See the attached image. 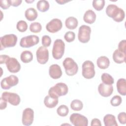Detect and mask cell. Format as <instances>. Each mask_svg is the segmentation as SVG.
Segmentation results:
<instances>
[{"label":"cell","mask_w":126,"mask_h":126,"mask_svg":"<svg viewBox=\"0 0 126 126\" xmlns=\"http://www.w3.org/2000/svg\"><path fill=\"white\" fill-rule=\"evenodd\" d=\"M106 13L108 17L117 22L123 21L125 17L124 10L115 4H109L106 8Z\"/></svg>","instance_id":"1"},{"label":"cell","mask_w":126,"mask_h":126,"mask_svg":"<svg viewBox=\"0 0 126 126\" xmlns=\"http://www.w3.org/2000/svg\"><path fill=\"white\" fill-rule=\"evenodd\" d=\"M68 92V88L66 84L60 82L51 87L48 91V94L54 97H59L66 95Z\"/></svg>","instance_id":"2"},{"label":"cell","mask_w":126,"mask_h":126,"mask_svg":"<svg viewBox=\"0 0 126 126\" xmlns=\"http://www.w3.org/2000/svg\"><path fill=\"white\" fill-rule=\"evenodd\" d=\"M66 74L68 76L75 75L78 70V66L77 63L71 58H66L63 62Z\"/></svg>","instance_id":"3"},{"label":"cell","mask_w":126,"mask_h":126,"mask_svg":"<svg viewBox=\"0 0 126 126\" xmlns=\"http://www.w3.org/2000/svg\"><path fill=\"white\" fill-rule=\"evenodd\" d=\"M18 40L17 36L14 34H5L0 37V50L12 47L16 45Z\"/></svg>","instance_id":"4"},{"label":"cell","mask_w":126,"mask_h":126,"mask_svg":"<svg viewBox=\"0 0 126 126\" xmlns=\"http://www.w3.org/2000/svg\"><path fill=\"white\" fill-rule=\"evenodd\" d=\"M65 44L61 39H57L54 42L52 49V56L56 60L61 59L64 54Z\"/></svg>","instance_id":"5"},{"label":"cell","mask_w":126,"mask_h":126,"mask_svg":"<svg viewBox=\"0 0 126 126\" xmlns=\"http://www.w3.org/2000/svg\"><path fill=\"white\" fill-rule=\"evenodd\" d=\"M95 74L94 63L89 60L85 61L82 65V74L87 79L93 78Z\"/></svg>","instance_id":"6"},{"label":"cell","mask_w":126,"mask_h":126,"mask_svg":"<svg viewBox=\"0 0 126 126\" xmlns=\"http://www.w3.org/2000/svg\"><path fill=\"white\" fill-rule=\"evenodd\" d=\"M91 33V28L87 25H83L79 27L78 33V38L80 42L86 43L89 41Z\"/></svg>","instance_id":"7"},{"label":"cell","mask_w":126,"mask_h":126,"mask_svg":"<svg viewBox=\"0 0 126 126\" xmlns=\"http://www.w3.org/2000/svg\"><path fill=\"white\" fill-rule=\"evenodd\" d=\"M39 37L35 35H29L22 37L20 41V45L23 48H30L37 44Z\"/></svg>","instance_id":"8"},{"label":"cell","mask_w":126,"mask_h":126,"mask_svg":"<svg viewBox=\"0 0 126 126\" xmlns=\"http://www.w3.org/2000/svg\"><path fill=\"white\" fill-rule=\"evenodd\" d=\"M69 120L75 126H87L88 125V120L87 117L79 113H74L71 114Z\"/></svg>","instance_id":"9"},{"label":"cell","mask_w":126,"mask_h":126,"mask_svg":"<svg viewBox=\"0 0 126 126\" xmlns=\"http://www.w3.org/2000/svg\"><path fill=\"white\" fill-rule=\"evenodd\" d=\"M19 79L18 77L14 75H10L1 80L0 82L1 88L4 90H8L17 85Z\"/></svg>","instance_id":"10"},{"label":"cell","mask_w":126,"mask_h":126,"mask_svg":"<svg viewBox=\"0 0 126 126\" xmlns=\"http://www.w3.org/2000/svg\"><path fill=\"white\" fill-rule=\"evenodd\" d=\"M36 59L38 63L41 64H45L49 60L48 50L44 46H40L36 52Z\"/></svg>","instance_id":"11"},{"label":"cell","mask_w":126,"mask_h":126,"mask_svg":"<svg viewBox=\"0 0 126 126\" xmlns=\"http://www.w3.org/2000/svg\"><path fill=\"white\" fill-rule=\"evenodd\" d=\"M7 69L11 73H17L21 69V64L18 60L13 57H9L5 63Z\"/></svg>","instance_id":"12"},{"label":"cell","mask_w":126,"mask_h":126,"mask_svg":"<svg viewBox=\"0 0 126 126\" xmlns=\"http://www.w3.org/2000/svg\"><path fill=\"white\" fill-rule=\"evenodd\" d=\"M1 97L14 106H17L20 103V97L16 93L4 92L2 93Z\"/></svg>","instance_id":"13"},{"label":"cell","mask_w":126,"mask_h":126,"mask_svg":"<svg viewBox=\"0 0 126 126\" xmlns=\"http://www.w3.org/2000/svg\"><path fill=\"white\" fill-rule=\"evenodd\" d=\"M34 120V111L31 108H26L22 114V122L23 125L29 126L31 125Z\"/></svg>","instance_id":"14"},{"label":"cell","mask_w":126,"mask_h":126,"mask_svg":"<svg viewBox=\"0 0 126 126\" xmlns=\"http://www.w3.org/2000/svg\"><path fill=\"white\" fill-rule=\"evenodd\" d=\"M63 27L62 21L58 18H54L46 25V30L51 33H55L61 30Z\"/></svg>","instance_id":"15"},{"label":"cell","mask_w":126,"mask_h":126,"mask_svg":"<svg viewBox=\"0 0 126 126\" xmlns=\"http://www.w3.org/2000/svg\"><path fill=\"white\" fill-rule=\"evenodd\" d=\"M98 91L100 95L103 97H108L113 93V87L112 85L100 83L98 87Z\"/></svg>","instance_id":"16"},{"label":"cell","mask_w":126,"mask_h":126,"mask_svg":"<svg viewBox=\"0 0 126 126\" xmlns=\"http://www.w3.org/2000/svg\"><path fill=\"white\" fill-rule=\"evenodd\" d=\"M62 69L58 64H53L50 66L49 68V74L52 79H59L62 76Z\"/></svg>","instance_id":"17"},{"label":"cell","mask_w":126,"mask_h":126,"mask_svg":"<svg viewBox=\"0 0 126 126\" xmlns=\"http://www.w3.org/2000/svg\"><path fill=\"white\" fill-rule=\"evenodd\" d=\"M59 97L52 96L50 95H46L44 99V104L46 107L49 108H54L59 102Z\"/></svg>","instance_id":"18"},{"label":"cell","mask_w":126,"mask_h":126,"mask_svg":"<svg viewBox=\"0 0 126 126\" xmlns=\"http://www.w3.org/2000/svg\"><path fill=\"white\" fill-rule=\"evenodd\" d=\"M126 53L120 51L118 49H116L113 53V60L117 63H122L126 61Z\"/></svg>","instance_id":"19"},{"label":"cell","mask_w":126,"mask_h":126,"mask_svg":"<svg viewBox=\"0 0 126 126\" xmlns=\"http://www.w3.org/2000/svg\"><path fill=\"white\" fill-rule=\"evenodd\" d=\"M96 17L95 13L93 10L89 9L84 13L83 20L85 23L89 24H92L95 22Z\"/></svg>","instance_id":"20"},{"label":"cell","mask_w":126,"mask_h":126,"mask_svg":"<svg viewBox=\"0 0 126 126\" xmlns=\"http://www.w3.org/2000/svg\"><path fill=\"white\" fill-rule=\"evenodd\" d=\"M96 64L99 68L105 69L109 67L110 65V61L106 56H100L97 59Z\"/></svg>","instance_id":"21"},{"label":"cell","mask_w":126,"mask_h":126,"mask_svg":"<svg viewBox=\"0 0 126 126\" xmlns=\"http://www.w3.org/2000/svg\"><path fill=\"white\" fill-rule=\"evenodd\" d=\"M118 92L122 95L126 94V81L125 78L118 79L116 84Z\"/></svg>","instance_id":"22"},{"label":"cell","mask_w":126,"mask_h":126,"mask_svg":"<svg viewBox=\"0 0 126 126\" xmlns=\"http://www.w3.org/2000/svg\"><path fill=\"white\" fill-rule=\"evenodd\" d=\"M25 16L26 18L29 21H33L37 18L38 13L34 8L30 7L25 11Z\"/></svg>","instance_id":"23"},{"label":"cell","mask_w":126,"mask_h":126,"mask_svg":"<svg viewBox=\"0 0 126 126\" xmlns=\"http://www.w3.org/2000/svg\"><path fill=\"white\" fill-rule=\"evenodd\" d=\"M103 122L105 126H117L118 124L116 120L115 116L108 114L104 116Z\"/></svg>","instance_id":"24"},{"label":"cell","mask_w":126,"mask_h":126,"mask_svg":"<svg viewBox=\"0 0 126 126\" xmlns=\"http://www.w3.org/2000/svg\"><path fill=\"white\" fill-rule=\"evenodd\" d=\"M78 22L77 19L73 16H70L66 19L65 21V27L69 30H74L78 26Z\"/></svg>","instance_id":"25"},{"label":"cell","mask_w":126,"mask_h":126,"mask_svg":"<svg viewBox=\"0 0 126 126\" xmlns=\"http://www.w3.org/2000/svg\"><path fill=\"white\" fill-rule=\"evenodd\" d=\"M20 59L24 63H29L32 60L33 54L30 51L25 50L21 53Z\"/></svg>","instance_id":"26"},{"label":"cell","mask_w":126,"mask_h":126,"mask_svg":"<svg viewBox=\"0 0 126 126\" xmlns=\"http://www.w3.org/2000/svg\"><path fill=\"white\" fill-rule=\"evenodd\" d=\"M50 5L47 0H40L37 1L36 4L37 9L40 12H44L48 10L49 9Z\"/></svg>","instance_id":"27"},{"label":"cell","mask_w":126,"mask_h":126,"mask_svg":"<svg viewBox=\"0 0 126 126\" xmlns=\"http://www.w3.org/2000/svg\"><path fill=\"white\" fill-rule=\"evenodd\" d=\"M70 107L74 111H80L83 107V104L80 100L77 99H74L70 103Z\"/></svg>","instance_id":"28"},{"label":"cell","mask_w":126,"mask_h":126,"mask_svg":"<svg viewBox=\"0 0 126 126\" xmlns=\"http://www.w3.org/2000/svg\"><path fill=\"white\" fill-rule=\"evenodd\" d=\"M101 81L103 83L106 85H112L114 83L113 77L107 73H103L101 76Z\"/></svg>","instance_id":"29"},{"label":"cell","mask_w":126,"mask_h":126,"mask_svg":"<svg viewBox=\"0 0 126 126\" xmlns=\"http://www.w3.org/2000/svg\"><path fill=\"white\" fill-rule=\"evenodd\" d=\"M69 112V109L65 105H61L57 109V113L58 115L61 117H65Z\"/></svg>","instance_id":"30"},{"label":"cell","mask_w":126,"mask_h":126,"mask_svg":"<svg viewBox=\"0 0 126 126\" xmlns=\"http://www.w3.org/2000/svg\"><path fill=\"white\" fill-rule=\"evenodd\" d=\"M30 30L33 33L40 32L42 30V26L38 22H33L30 24Z\"/></svg>","instance_id":"31"},{"label":"cell","mask_w":126,"mask_h":126,"mask_svg":"<svg viewBox=\"0 0 126 126\" xmlns=\"http://www.w3.org/2000/svg\"><path fill=\"white\" fill-rule=\"evenodd\" d=\"M93 6L97 11L101 10L105 5L104 0H94L92 3Z\"/></svg>","instance_id":"32"},{"label":"cell","mask_w":126,"mask_h":126,"mask_svg":"<svg viewBox=\"0 0 126 126\" xmlns=\"http://www.w3.org/2000/svg\"><path fill=\"white\" fill-rule=\"evenodd\" d=\"M28 27V24L24 20L19 21L16 25V28L21 32H24L27 31Z\"/></svg>","instance_id":"33"},{"label":"cell","mask_w":126,"mask_h":126,"mask_svg":"<svg viewBox=\"0 0 126 126\" xmlns=\"http://www.w3.org/2000/svg\"><path fill=\"white\" fill-rule=\"evenodd\" d=\"M122 102V97L118 95H116L114 96L110 100V103L111 105L113 106H119Z\"/></svg>","instance_id":"34"},{"label":"cell","mask_w":126,"mask_h":126,"mask_svg":"<svg viewBox=\"0 0 126 126\" xmlns=\"http://www.w3.org/2000/svg\"><path fill=\"white\" fill-rule=\"evenodd\" d=\"M64 38L67 42H72L75 38V34L73 32L68 31L64 34Z\"/></svg>","instance_id":"35"},{"label":"cell","mask_w":126,"mask_h":126,"mask_svg":"<svg viewBox=\"0 0 126 126\" xmlns=\"http://www.w3.org/2000/svg\"><path fill=\"white\" fill-rule=\"evenodd\" d=\"M41 43L43 46L45 47H49L51 43V39L50 37L47 35H44L42 37Z\"/></svg>","instance_id":"36"},{"label":"cell","mask_w":126,"mask_h":126,"mask_svg":"<svg viewBox=\"0 0 126 126\" xmlns=\"http://www.w3.org/2000/svg\"><path fill=\"white\" fill-rule=\"evenodd\" d=\"M118 49L124 53H126V40L125 39L121 40L118 44Z\"/></svg>","instance_id":"37"},{"label":"cell","mask_w":126,"mask_h":126,"mask_svg":"<svg viewBox=\"0 0 126 126\" xmlns=\"http://www.w3.org/2000/svg\"><path fill=\"white\" fill-rule=\"evenodd\" d=\"M118 119L121 124H126V113L125 112H120L118 115Z\"/></svg>","instance_id":"38"},{"label":"cell","mask_w":126,"mask_h":126,"mask_svg":"<svg viewBox=\"0 0 126 126\" xmlns=\"http://www.w3.org/2000/svg\"><path fill=\"white\" fill-rule=\"evenodd\" d=\"M11 5L10 0H1L0 1V6L3 9H7Z\"/></svg>","instance_id":"39"},{"label":"cell","mask_w":126,"mask_h":126,"mask_svg":"<svg viewBox=\"0 0 126 126\" xmlns=\"http://www.w3.org/2000/svg\"><path fill=\"white\" fill-rule=\"evenodd\" d=\"M7 106V101L2 98L0 97V110H3L6 108Z\"/></svg>","instance_id":"40"},{"label":"cell","mask_w":126,"mask_h":126,"mask_svg":"<svg viewBox=\"0 0 126 126\" xmlns=\"http://www.w3.org/2000/svg\"><path fill=\"white\" fill-rule=\"evenodd\" d=\"M91 126H101V124L100 121L96 118H94L92 119L91 123Z\"/></svg>","instance_id":"41"},{"label":"cell","mask_w":126,"mask_h":126,"mask_svg":"<svg viewBox=\"0 0 126 126\" xmlns=\"http://www.w3.org/2000/svg\"><path fill=\"white\" fill-rule=\"evenodd\" d=\"M11 5L14 6V7H17L19 5H20L22 2V0H10Z\"/></svg>","instance_id":"42"},{"label":"cell","mask_w":126,"mask_h":126,"mask_svg":"<svg viewBox=\"0 0 126 126\" xmlns=\"http://www.w3.org/2000/svg\"><path fill=\"white\" fill-rule=\"evenodd\" d=\"M9 57L6 55H1L0 56V63H4Z\"/></svg>","instance_id":"43"},{"label":"cell","mask_w":126,"mask_h":126,"mask_svg":"<svg viewBox=\"0 0 126 126\" xmlns=\"http://www.w3.org/2000/svg\"><path fill=\"white\" fill-rule=\"evenodd\" d=\"M56 1L58 3H59V4H64L65 3L70 1V0H56Z\"/></svg>","instance_id":"44"},{"label":"cell","mask_w":126,"mask_h":126,"mask_svg":"<svg viewBox=\"0 0 126 126\" xmlns=\"http://www.w3.org/2000/svg\"><path fill=\"white\" fill-rule=\"evenodd\" d=\"M34 0H26V2H28V3H30V2H33Z\"/></svg>","instance_id":"45"}]
</instances>
